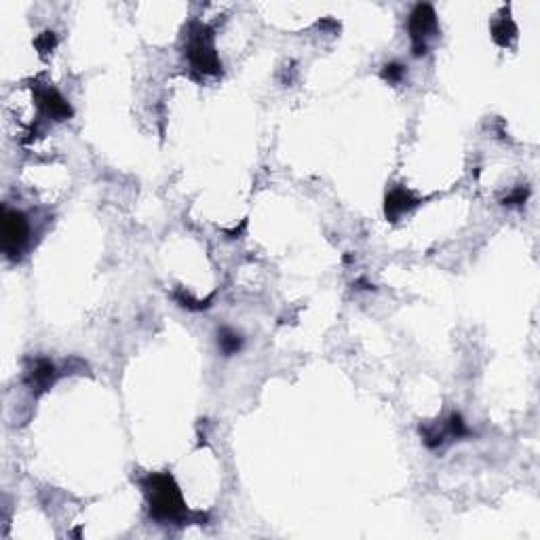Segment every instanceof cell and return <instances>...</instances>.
Here are the masks:
<instances>
[{
    "label": "cell",
    "mask_w": 540,
    "mask_h": 540,
    "mask_svg": "<svg viewBox=\"0 0 540 540\" xmlns=\"http://www.w3.org/2000/svg\"><path fill=\"white\" fill-rule=\"evenodd\" d=\"M146 492L150 496V513L159 521H177L184 515L182 496L169 475H150L146 479Z\"/></svg>",
    "instance_id": "cell-1"
},
{
    "label": "cell",
    "mask_w": 540,
    "mask_h": 540,
    "mask_svg": "<svg viewBox=\"0 0 540 540\" xmlns=\"http://www.w3.org/2000/svg\"><path fill=\"white\" fill-rule=\"evenodd\" d=\"M188 59L190 64L205 72V74H218L222 64L215 55L213 49V36L211 30L207 26H196V32L190 34V43H188Z\"/></svg>",
    "instance_id": "cell-2"
},
{
    "label": "cell",
    "mask_w": 540,
    "mask_h": 540,
    "mask_svg": "<svg viewBox=\"0 0 540 540\" xmlns=\"http://www.w3.org/2000/svg\"><path fill=\"white\" fill-rule=\"evenodd\" d=\"M28 235H30V226H28V220L26 215L20 213V211H11V209H5V215H3V249L9 258H17L28 241Z\"/></svg>",
    "instance_id": "cell-3"
},
{
    "label": "cell",
    "mask_w": 540,
    "mask_h": 540,
    "mask_svg": "<svg viewBox=\"0 0 540 540\" xmlns=\"http://www.w3.org/2000/svg\"><path fill=\"white\" fill-rule=\"evenodd\" d=\"M437 30V15L430 5H418L409 15V34H411V51L416 57L424 55L428 45L426 38Z\"/></svg>",
    "instance_id": "cell-4"
},
{
    "label": "cell",
    "mask_w": 540,
    "mask_h": 540,
    "mask_svg": "<svg viewBox=\"0 0 540 540\" xmlns=\"http://www.w3.org/2000/svg\"><path fill=\"white\" fill-rule=\"evenodd\" d=\"M38 103L45 110V115L53 117L55 121H66L72 117V108L70 103L55 91V89H45L38 93Z\"/></svg>",
    "instance_id": "cell-5"
},
{
    "label": "cell",
    "mask_w": 540,
    "mask_h": 540,
    "mask_svg": "<svg viewBox=\"0 0 540 540\" xmlns=\"http://www.w3.org/2000/svg\"><path fill=\"white\" fill-rule=\"evenodd\" d=\"M57 376V370L55 365L49 361V359H38L32 370L28 372V384L32 386V391H45Z\"/></svg>",
    "instance_id": "cell-6"
},
{
    "label": "cell",
    "mask_w": 540,
    "mask_h": 540,
    "mask_svg": "<svg viewBox=\"0 0 540 540\" xmlns=\"http://www.w3.org/2000/svg\"><path fill=\"white\" fill-rule=\"evenodd\" d=\"M414 205H416V198L407 190L397 188L386 196V218L395 220V218H399V215H403L405 211H409Z\"/></svg>",
    "instance_id": "cell-7"
},
{
    "label": "cell",
    "mask_w": 540,
    "mask_h": 540,
    "mask_svg": "<svg viewBox=\"0 0 540 540\" xmlns=\"http://www.w3.org/2000/svg\"><path fill=\"white\" fill-rule=\"evenodd\" d=\"M241 346H243V338H241V334H237L235 330L222 328V330L218 332V349L222 351L224 357L237 355V353L241 351Z\"/></svg>",
    "instance_id": "cell-8"
},
{
    "label": "cell",
    "mask_w": 540,
    "mask_h": 540,
    "mask_svg": "<svg viewBox=\"0 0 540 540\" xmlns=\"http://www.w3.org/2000/svg\"><path fill=\"white\" fill-rule=\"evenodd\" d=\"M492 32H494V41L502 47H506L511 43V38L515 36V26L509 17H500L494 26H492Z\"/></svg>",
    "instance_id": "cell-9"
},
{
    "label": "cell",
    "mask_w": 540,
    "mask_h": 540,
    "mask_svg": "<svg viewBox=\"0 0 540 540\" xmlns=\"http://www.w3.org/2000/svg\"><path fill=\"white\" fill-rule=\"evenodd\" d=\"M448 433H450L452 437H456V439L469 435V426H467V422L462 420L460 414H452V416L448 418Z\"/></svg>",
    "instance_id": "cell-10"
},
{
    "label": "cell",
    "mask_w": 540,
    "mask_h": 540,
    "mask_svg": "<svg viewBox=\"0 0 540 540\" xmlns=\"http://www.w3.org/2000/svg\"><path fill=\"white\" fill-rule=\"evenodd\" d=\"M403 76H405V66L403 64L393 61V64H386L382 68V78L388 80V82H401Z\"/></svg>",
    "instance_id": "cell-11"
},
{
    "label": "cell",
    "mask_w": 540,
    "mask_h": 540,
    "mask_svg": "<svg viewBox=\"0 0 540 540\" xmlns=\"http://www.w3.org/2000/svg\"><path fill=\"white\" fill-rule=\"evenodd\" d=\"M422 437H424V444L428 448H439L444 444V433H442V430H437V428H424Z\"/></svg>",
    "instance_id": "cell-12"
},
{
    "label": "cell",
    "mask_w": 540,
    "mask_h": 540,
    "mask_svg": "<svg viewBox=\"0 0 540 540\" xmlns=\"http://www.w3.org/2000/svg\"><path fill=\"white\" fill-rule=\"evenodd\" d=\"M36 47L41 53H49L53 47H55V34L53 32H43L38 38H36Z\"/></svg>",
    "instance_id": "cell-13"
},
{
    "label": "cell",
    "mask_w": 540,
    "mask_h": 540,
    "mask_svg": "<svg viewBox=\"0 0 540 540\" xmlns=\"http://www.w3.org/2000/svg\"><path fill=\"white\" fill-rule=\"evenodd\" d=\"M527 198V188H517L513 194H509L502 203L504 205H519V203H523Z\"/></svg>",
    "instance_id": "cell-14"
}]
</instances>
